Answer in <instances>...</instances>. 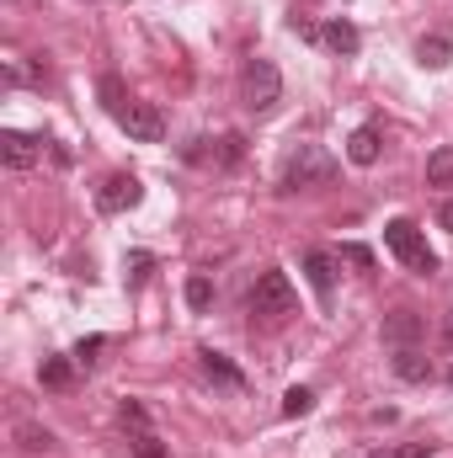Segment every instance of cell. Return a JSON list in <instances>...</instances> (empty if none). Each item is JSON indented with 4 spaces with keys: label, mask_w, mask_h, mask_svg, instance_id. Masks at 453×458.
<instances>
[{
    "label": "cell",
    "mask_w": 453,
    "mask_h": 458,
    "mask_svg": "<svg viewBox=\"0 0 453 458\" xmlns=\"http://www.w3.org/2000/svg\"><path fill=\"white\" fill-rule=\"evenodd\" d=\"M449 389H453V368H449Z\"/></svg>",
    "instance_id": "29"
},
{
    "label": "cell",
    "mask_w": 453,
    "mask_h": 458,
    "mask_svg": "<svg viewBox=\"0 0 453 458\" xmlns=\"http://www.w3.org/2000/svg\"><path fill=\"white\" fill-rule=\"evenodd\" d=\"M310 411H315V394L294 384V389L283 394V416H288V421H299V416H310Z\"/></svg>",
    "instance_id": "18"
},
{
    "label": "cell",
    "mask_w": 453,
    "mask_h": 458,
    "mask_svg": "<svg viewBox=\"0 0 453 458\" xmlns=\"http://www.w3.org/2000/svg\"><path fill=\"white\" fill-rule=\"evenodd\" d=\"M337 176V155H326L321 144H299L283 165V192H310V187H326Z\"/></svg>",
    "instance_id": "1"
},
{
    "label": "cell",
    "mask_w": 453,
    "mask_h": 458,
    "mask_svg": "<svg viewBox=\"0 0 453 458\" xmlns=\"http://www.w3.org/2000/svg\"><path fill=\"white\" fill-rule=\"evenodd\" d=\"M117 123H123V133H128L133 144H160V139H166V117H160L155 102H128V107L117 113Z\"/></svg>",
    "instance_id": "5"
},
{
    "label": "cell",
    "mask_w": 453,
    "mask_h": 458,
    "mask_svg": "<svg viewBox=\"0 0 453 458\" xmlns=\"http://www.w3.org/2000/svg\"><path fill=\"white\" fill-rule=\"evenodd\" d=\"M240 91H245V107H251V113H272L278 97H283V75H278V64L261 59V54H251L245 70H240Z\"/></svg>",
    "instance_id": "3"
},
{
    "label": "cell",
    "mask_w": 453,
    "mask_h": 458,
    "mask_svg": "<svg viewBox=\"0 0 453 458\" xmlns=\"http://www.w3.org/2000/svg\"><path fill=\"white\" fill-rule=\"evenodd\" d=\"M198 357H203V373H209L214 384H225V389H240V384H245V373H240V368L229 362L225 352H214V346H203Z\"/></svg>",
    "instance_id": "12"
},
{
    "label": "cell",
    "mask_w": 453,
    "mask_h": 458,
    "mask_svg": "<svg viewBox=\"0 0 453 458\" xmlns=\"http://www.w3.org/2000/svg\"><path fill=\"white\" fill-rule=\"evenodd\" d=\"M384 245H389V250L416 272V277H432V272H438V256H432L427 234L411 225V219H389V225H384Z\"/></svg>",
    "instance_id": "2"
},
{
    "label": "cell",
    "mask_w": 453,
    "mask_h": 458,
    "mask_svg": "<svg viewBox=\"0 0 453 458\" xmlns=\"http://www.w3.org/2000/svg\"><path fill=\"white\" fill-rule=\"evenodd\" d=\"M144 198V187H139V176H128V171H113L102 187H97V208L102 214H123V208H133Z\"/></svg>",
    "instance_id": "6"
},
{
    "label": "cell",
    "mask_w": 453,
    "mask_h": 458,
    "mask_svg": "<svg viewBox=\"0 0 453 458\" xmlns=\"http://www.w3.org/2000/svg\"><path fill=\"white\" fill-rule=\"evenodd\" d=\"M427 336V320L416 315V310H395V315H384V342L389 346H416Z\"/></svg>",
    "instance_id": "8"
},
{
    "label": "cell",
    "mask_w": 453,
    "mask_h": 458,
    "mask_svg": "<svg viewBox=\"0 0 453 458\" xmlns=\"http://www.w3.org/2000/svg\"><path fill=\"white\" fill-rule=\"evenodd\" d=\"M304 272H310V288L321 299H331V288H337V256L331 250H304Z\"/></svg>",
    "instance_id": "9"
},
{
    "label": "cell",
    "mask_w": 453,
    "mask_h": 458,
    "mask_svg": "<svg viewBox=\"0 0 453 458\" xmlns=\"http://www.w3.org/2000/svg\"><path fill=\"white\" fill-rule=\"evenodd\" d=\"M416 59H422L427 70H449V64H453V43L443 38V32H432V38H422V43H416Z\"/></svg>",
    "instance_id": "14"
},
{
    "label": "cell",
    "mask_w": 453,
    "mask_h": 458,
    "mask_svg": "<svg viewBox=\"0 0 453 458\" xmlns=\"http://www.w3.org/2000/svg\"><path fill=\"white\" fill-rule=\"evenodd\" d=\"M379 144H384L379 128H357V133L346 139V160H352V165H373V160H379Z\"/></svg>",
    "instance_id": "13"
},
{
    "label": "cell",
    "mask_w": 453,
    "mask_h": 458,
    "mask_svg": "<svg viewBox=\"0 0 453 458\" xmlns=\"http://www.w3.org/2000/svg\"><path fill=\"white\" fill-rule=\"evenodd\" d=\"M150 267H155V256L133 250V256H128V283H144V277H150Z\"/></svg>",
    "instance_id": "22"
},
{
    "label": "cell",
    "mask_w": 453,
    "mask_h": 458,
    "mask_svg": "<svg viewBox=\"0 0 453 458\" xmlns=\"http://www.w3.org/2000/svg\"><path fill=\"white\" fill-rule=\"evenodd\" d=\"M133 458H171L155 432H133Z\"/></svg>",
    "instance_id": "20"
},
{
    "label": "cell",
    "mask_w": 453,
    "mask_h": 458,
    "mask_svg": "<svg viewBox=\"0 0 453 458\" xmlns=\"http://www.w3.org/2000/svg\"><path fill=\"white\" fill-rule=\"evenodd\" d=\"M373 458H384V454H373Z\"/></svg>",
    "instance_id": "30"
},
{
    "label": "cell",
    "mask_w": 453,
    "mask_h": 458,
    "mask_svg": "<svg viewBox=\"0 0 453 458\" xmlns=\"http://www.w3.org/2000/svg\"><path fill=\"white\" fill-rule=\"evenodd\" d=\"M443 342H449V352H453V315H449V326H443Z\"/></svg>",
    "instance_id": "28"
},
{
    "label": "cell",
    "mask_w": 453,
    "mask_h": 458,
    "mask_svg": "<svg viewBox=\"0 0 453 458\" xmlns=\"http://www.w3.org/2000/svg\"><path fill=\"white\" fill-rule=\"evenodd\" d=\"M102 346H107V336H86V342L75 346V357H81V362H97V352H102Z\"/></svg>",
    "instance_id": "24"
},
{
    "label": "cell",
    "mask_w": 453,
    "mask_h": 458,
    "mask_svg": "<svg viewBox=\"0 0 453 458\" xmlns=\"http://www.w3.org/2000/svg\"><path fill=\"white\" fill-rule=\"evenodd\" d=\"M16 443H21V454H48V448H54V432H48V427L21 421V427H16Z\"/></svg>",
    "instance_id": "17"
},
{
    "label": "cell",
    "mask_w": 453,
    "mask_h": 458,
    "mask_svg": "<svg viewBox=\"0 0 453 458\" xmlns=\"http://www.w3.org/2000/svg\"><path fill=\"white\" fill-rule=\"evenodd\" d=\"M395 378H406V384H432V362L422 357V346H395Z\"/></svg>",
    "instance_id": "10"
},
{
    "label": "cell",
    "mask_w": 453,
    "mask_h": 458,
    "mask_svg": "<svg viewBox=\"0 0 453 458\" xmlns=\"http://www.w3.org/2000/svg\"><path fill=\"white\" fill-rule=\"evenodd\" d=\"M395 458H432V443H411V448H400Z\"/></svg>",
    "instance_id": "26"
},
{
    "label": "cell",
    "mask_w": 453,
    "mask_h": 458,
    "mask_svg": "<svg viewBox=\"0 0 453 458\" xmlns=\"http://www.w3.org/2000/svg\"><path fill=\"white\" fill-rule=\"evenodd\" d=\"M38 378H43V389H70L75 384V368H70V357H43Z\"/></svg>",
    "instance_id": "15"
},
{
    "label": "cell",
    "mask_w": 453,
    "mask_h": 458,
    "mask_svg": "<svg viewBox=\"0 0 453 458\" xmlns=\"http://www.w3.org/2000/svg\"><path fill=\"white\" fill-rule=\"evenodd\" d=\"M321 43H326L331 54H357V48H363V38H357V27H352L346 16H331V21L321 27Z\"/></svg>",
    "instance_id": "11"
},
{
    "label": "cell",
    "mask_w": 453,
    "mask_h": 458,
    "mask_svg": "<svg viewBox=\"0 0 453 458\" xmlns=\"http://www.w3.org/2000/svg\"><path fill=\"white\" fill-rule=\"evenodd\" d=\"M187 304H192V310H209V304H214V283H209L203 272L187 277Z\"/></svg>",
    "instance_id": "19"
},
{
    "label": "cell",
    "mask_w": 453,
    "mask_h": 458,
    "mask_svg": "<svg viewBox=\"0 0 453 458\" xmlns=\"http://www.w3.org/2000/svg\"><path fill=\"white\" fill-rule=\"evenodd\" d=\"M299 310V293L288 283V272H261L256 288H251V315H267V320H283Z\"/></svg>",
    "instance_id": "4"
},
{
    "label": "cell",
    "mask_w": 453,
    "mask_h": 458,
    "mask_svg": "<svg viewBox=\"0 0 453 458\" xmlns=\"http://www.w3.org/2000/svg\"><path fill=\"white\" fill-rule=\"evenodd\" d=\"M438 225H443V229H449V234H453V198H449V203H443V208H438Z\"/></svg>",
    "instance_id": "27"
},
{
    "label": "cell",
    "mask_w": 453,
    "mask_h": 458,
    "mask_svg": "<svg viewBox=\"0 0 453 458\" xmlns=\"http://www.w3.org/2000/svg\"><path fill=\"white\" fill-rule=\"evenodd\" d=\"M38 155H43V144H38L32 133H16V128H5V133H0V160H5L11 171H32V165H38Z\"/></svg>",
    "instance_id": "7"
},
{
    "label": "cell",
    "mask_w": 453,
    "mask_h": 458,
    "mask_svg": "<svg viewBox=\"0 0 453 458\" xmlns=\"http://www.w3.org/2000/svg\"><path fill=\"white\" fill-rule=\"evenodd\" d=\"M102 97H107V107H113V113H123V86H117L113 75L102 81Z\"/></svg>",
    "instance_id": "25"
},
{
    "label": "cell",
    "mask_w": 453,
    "mask_h": 458,
    "mask_svg": "<svg viewBox=\"0 0 453 458\" xmlns=\"http://www.w3.org/2000/svg\"><path fill=\"white\" fill-rule=\"evenodd\" d=\"M117 416H123V427H133V432H150V411H144L139 400H123V411H117Z\"/></svg>",
    "instance_id": "21"
},
{
    "label": "cell",
    "mask_w": 453,
    "mask_h": 458,
    "mask_svg": "<svg viewBox=\"0 0 453 458\" xmlns=\"http://www.w3.org/2000/svg\"><path fill=\"white\" fill-rule=\"evenodd\" d=\"M427 187H453V144L432 149V160H427Z\"/></svg>",
    "instance_id": "16"
},
{
    "label": "cell",
    "mask_w": 453,
    "mask_h": 458,
    "mask_svg": "<svg viewBox=\"0 0 453 458\" xmlns=\"http://www.w3.org/2000/svg\"><path fill=\"white\" fill-rule=\"evenodd\" d=\"M341 256H346L352 267H373V250H368V245H357V240H346V245H341Z\"/></svg>",
    "instance_id": "23"
}]
</instances>
